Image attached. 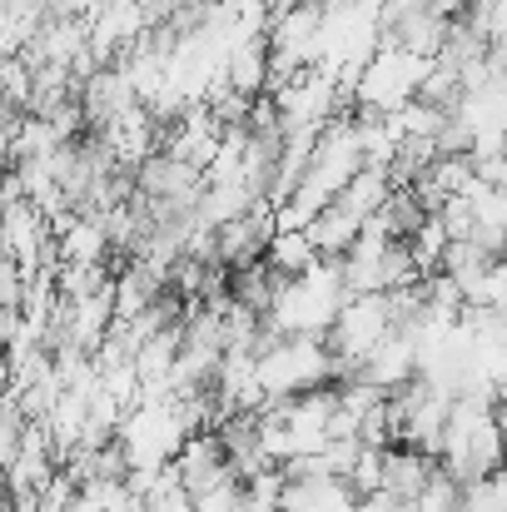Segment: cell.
Wrapping results in <instances>:
<instances>
[{
    "label": "cell",
    "instance_id": "6da1fadb",
    "mask_svg": "<svg viewBox=\"0 0 507 512\" xmlns=\"http://www.w3.org/2000/svg\"><path fill=\"white\" fill-rule=\"evenodd\" d=\"M348 299H353V289H348V279H343V259H319L314 269H304V274H294V279L279 284V294H274L264 324H269L279 339H299V334L324 339Z\"/></svg>",
    "mask_w": 507,
    "mask_h": 512
},
{
    "label": "cell",
    "instance_id": "7a4b0ae2",
    "mask_svg": "<svg viewBox=\"0 0 507 512\" xmlns=\"http://www.w3.org/2000/svg\"><path fill=\"white\" fill-rule=\"evenodd\" d=\"M259 383L269 398H294V393H309V388H329L338 383V358L334 348L314 334H299V339H279L269 343L259 358Z\"/></svg>",
    "mask_w": 507,
    "mask_h": 512
},
{
    "label": "cell",
    "instance_id": "3957f363",
    "mask_svg": "<svg viewBox=\"0 0 507 512\" xmlns=\"http://www.w3.org/2000/svg\"><path fill=\"white\" fill-rule=\"evenodd\" d=\"M189 428L179 418V403L174 398H140L135 408H125L120 418V453L130 468H160V463H174V453L184 448Z\"/></svg>",
    "mask_w": 507,
    "mask_h": 512
},
{
    "label": "cell",
    "instance_id": "277c9868",
    "mask_svg": "<svg viewBox=\"0 0 507 512\" xmlns=\"http://www.w3.org/2000/svg\"><path fill=\"white\" fill-rule=\"evenodd\" d=\"M428 55H413V50H403V45H393V40H378V50L368 55V65L358 70V80H353V105H363V110H398V105H408L413 95H418V85H423V75H428Z\"/></svg>",
    "mask_w": 507,
    "mask_h": 512
},
{
    "label": "cell",
    "instance_id": "5b68a950",
    "mask_svg": "<svg viewBox=\"0 0 507 512\" xmlns=\"http://www.w3.org/2000/svg\"><path fill=\"white\" fill-rule=\"evenodd\" d=\"M398 324H393V309H388V294H353L343 309H338L334 329L324 334V343L334 348L338 358V378L358 373V363L388 339Z\"/></svg>",
    "mask_w": 507,
    "mask_h": 512
},
{
    "label": "cell",
    "instance_id": "8992f818",
    "mask_svg": "<svg viewBox=\"0 0 507 512\" xmlns=\"http://www.w3.org/2000/svg\"><path fill=\"white\" fill-rule=\"evenodd\" d=\"M269 239H274V204L259 199L249 214H239V219H229V224L214 229V259L229 264V269L234 264H249V259H264Z\"/></svg>",
    "mask_w": 507,
    "mask_h": 512
},
{
    "label": "cell",
    "instance_id": "52a82bcc",
    "mask_svg": "<svg viewBox=\"0 0 507 512\" xmlns=\"http://www.w3.org/2000/svg\"><path fill=\"white\" fill-rule=\"evenodd\" d=\"M95 135L105 140V150H110L115 165H125V170H140V165L160 150V120H155L145 105H130L125 115H115V120L100 125Z\"/></svg>",
    "mask_w": 507,
    "mask_h": 512
},
{
    "label": "cell",
    "instance_id": "ba28073f",
    "mask_svg": "<svg viewBox=\"0 0 507 512\" xmlns=\"http://www.w3.org/2000/svg\"><path fill=\"white\" fill-rule=\"evenodd\" d=\"M130 105H140V95H135V85H130V75L120 65H100L90 80H80V110H85V125L90 130L110 125Z\"/></svg>",
    "mask_w": 507,
    "mask_h": 512
},
{
    "label": "cell",
    "instance_id": "9c48e42d",
    "mask_svg": "<svg viewBox=\"0 0 507 512\" xmlns=\"http://www.w3.org/2000/svg\"><path fill=\"white\" fill-rule=\"evenodd\" d=\"M358 373H363V378H373V383H378V388H388V393H393V388H403V383H413V378H418V343H413V334L398 324L388 339L358 363Z\"/></svg>",
    "mask_w": 507,
    "mask_h": 512
},
{
    "label": "cell",
    "instance_id": "30bf717a",
    "mask_svg": "<svg viewBox=\"0 0 507 512\" xmlns=\"http://www.w3.org/2000/svg\"><path fill=\"white\" fill-rule=\"evenodd\" d=\"M448 30H453V20L443 15V10H408V15H398V20H388L383 25V40H393V45H403V50H413V55H443V45H448Z\"/></svg>",
    "mask_w": 507,
    "mask_h": 512
},
{
    "label": "cell",
    "instance_id": "8fae6325",
    "mask_svg": "<svg viewBox=\"0 0 507 512\" xmlns=\"http://www.w3.org/2000/svg\"><path fill=\"white\" fill-rule=\"evenodd\" d=\"M433 473H438V458H428V453H418V448H408V443H388V448H383V493L413 503V498L428 488Z\"/></svg>",
    "mask_w": 507,
    "mask_h": 512
},
{
    "label": "cell",
    "instance_id": "7c38bea8",
    "mask_svg": "<svg viewBox=\"0 0 507 512\" xmlns=\"http://www.w3.org/2000/svg\"><path fill=\"white\" fill-rule=\"evenodd\" d=\"M55 254H60V264H105L115 254L105 214H75V224L55 234Z\"/></svg>",
    "mask_w": 507,
    "mask_h": 512
},
{
    "label": "cell",
    "instance_id": "4fadbf2b",
    "mask_svg": "<svg viewBox=\"0 0 507 512\" xmlns=\"http://www.w3.org/2000/svg\"><path fill=\"white\" fill-rule=\"evenodd\" d=\"M174 468H179L184 488H199V483H209V478L229 473V458H224V443H219V433H214V428H199V433H189V438H184V448L174 453Z\"/></svg>",
    "mask_w": 507,
    "mask_h": 512
},
{
    "label": "cell",
    "instance_id": "5bb4252c",
    "mask_svg": "<svg viewBox=\"0 0 507 512\" xmlns=\"http://www.w3.org/2000/svg\"><path fill=\"white\" fill-rule=\"evenodd\" d=\"M224 80L234 95H269V40H239L224 60Z\"/></svg>",
    "mask_w": 507,
    "mask_h": 512
},
{
    "label": "cell",
    "instance_id": "9a60e30c",
    "mask_svg": "<svg viewBox=\"0 0 507 512\" xmlns=\"http://www.w3.org/2000/svg\"><path fill=\"white\" fill-rule=\"evenodd\" d=\"M279 284H284V279L269 269V259H249V264H234V269H229V299L244 304V309H254V314H269Z\"/></svg>",
    "mask_w": 507,
    "mask_h": 512
},
{
    "label": "cell",
    "instance_id": "2e32d148",
    "mask_svg": "<svg viewBox=\"0 0 507 512\" xmlns=\"http://www.w3.org/2000/svg\"><path fill=\"white\" fill-rule=\"evenodd\" d=\"M259 199H264V194H254L249 184H204V189H199V204H194V219L209 224V229H219V224L249 214Z\"/></svg>",
    "mask_w": 507,
    "mask_h": 512
},
{
    "label": "cell",
    "instance_id": "e0dca14e",
    "mask_svg": "<svg viewBox=\"0 0 507 512\" xmlns=\"http://www.w3.org/2000/svg\"><path fill=\"white\" fill-rule=\"evenodd\" d=\"M264 259H269V269L279 274V279H294V274H304V269H314L324 254L314 249V239H309V229H274V239H269V249H264Z\"/></svg>",
    "mask_w": 507,
    "mask_h": 512
},
{
    "label": "cell",
    "instance_id": "ac0fdd59",
    "mask_svg": "<svg viewBox=\"0 0 507 512\" xmlns=\"http://www.w3.org/2000/svg\"><path fill=\"white\" fill-rule=\"evenodd\" d=\"M388 194H393V179H388V170H373V165H363V170H358L353 179H348V184H343V189H338L334 199L343 204V209H348V214H358V219L368 224V219H373V214L388 204Z\"/></svg>",
    "mask_w": 507,
    "mask_h": 512
},
{
    "label": "cell",
    "instance_id": "d6986e66",
    "mask_svg": "<svg viewBox=\"0 0 507 512\" xmlns=\"http://www.w3.org/2000/svg\"><path fill=\"white\" fill-rule=\"evenodd\" d=\"M358 229H363V219H358V214H348V209L334 199L329 209H319V214H314L309 239H314V249H319L324 259H338V254H348V244L358 239Z\"/></svg>",
    "mask_w": 507,
    "mask_h": 512
},
{
    "label": "cell",
    "instance_id": "ffe728a7",
    "mask_svg": "<svg viewBox=\"0 0 507 512\" xmlns=\"http://www.w3.org/2000/svg\"><path fill=\"white\" fill-rule=\"evenodd\" d=\"M463 289V304H478V309H507V254L488 259L473 279L458 284Z\"/></svg>",
    "mask_w": 507,
    "mask_h": 512
},
{
    "label": "cell",
    "instance_id": "44dd1931",
    "mask_svg": "<svg viewBox=\"0 0 507 512\" xmlns=\"http://www.w3.org/2000/svg\"><path fill=\"white\" fill-rule=\"evenodd\" d=\"M0 95L15 105V110H30V95H35V65L25 55H0Z\"/></svg>",
    "mask_w": 507,
    "mask_h": 512
},
{
    "label": "cell",
    "instance_id": "7402d4cb",
    "mask_svg": "<svg viewBox=\"0 0 507 512\" xmlns=\"http://www.w3.org/2000/svg\"><path fill=\"white\" fill-rule=\"evenodd\" d=\"M348 488H353L358 498H368V493L383 488V448H373V443L358 448V458H353V468H348Z\"/></svg>",
    "mask_w": 507,
    "mask_h": 512
},
{
    "label": "cell",
    "instance_id": "603a6c76",
    "mask_svg": "<svg viewBox=\"0 0 507 512\" xmlns=\"http://www.w3.org/2000/svg\"><path fill=\"white\" fill-rule=\"evenodd\" d=\"M358 512H413V503H403V498H393V493H368V498H358Z\"/></svg>",
    "mask_w": 507,
    "mask_h": 512
},
{
    "label": "cell",
    "instance_id": "cb8c5ba5",
    "mask_svg": "<svg viewBox=\"0 0 507 512\" xmlns=\"http://www.w3.org/2000/svg\"><path fill=\"white\" fill-rule=\"evenodd\" d=\"M433 0H383V25L388 20H398V15H408V10H428Z\"/></svg>",
    "mask_w": 507,
    "mask_h": 512
},
{
    "label": "cell",
    "instance_id": "d4e9b609",
    "mask_svg": "<svg viewBox=\"0 0 507 512\" xmlns=\"http://www.w3.org/2000/svg\"><path fill=\"white\" fill-rule=\"evenodd\" d=\"M269 10H289V5H299V0H264Z\"/></svg>",
    "mask_w": 507,
    "mask_h": 512
},
{
    "label": "cell",
    "instance_id": "484cf974",
    "mask_svg": "<svg viewBox=\"0 0 507 512\" xmlns=\"http://www.w3.org/2000/svg\"><path fill=\"white\" fill-rule=\"evenodd\" d=\"M0 358H5V343H0Z\"/></svg>",
    "mask_w": 507,
    "mask_h": 512
}]
</instances>
